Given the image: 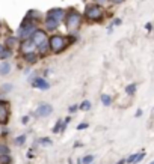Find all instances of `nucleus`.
<instances>
[{
	"label": "nucleus",
	"mask_w": 154,
	"mask_h": 164,
	"mask_svg": "<svg viewBox=\"0 0 154 164\" xmlns=\"http://www.w3.org/2000/svg\"><path fill=\"white\" fill-rule=\"evenodd\" d=\"M9 153V147L6 144H0V155H8Z\"/></svg>",
	"instance_id": "obj_18"
},
{
	"label": "nucleus",
	"mask_w": 154,
	"mask_h": 164,
	"mask_svg": "<svg viewBox=\"0 0 154 164\" xmlns=\"http://www.w3.org/2000/svg\"><path fill=\"white\" fill-rule=\"evenodd\" d=\"M38 48H39V51H41L42 54H46V53L49 51V48H50V47H49V41H46V42H42V44H41V45H39Z\"/></svg>",
	"instance_id": "obj_14"
},
{
	"label": "nucleus",
	"mask_w": 154,
	"mask_h": 164,
	"mask_svg": "<svg viewBox=\"0 0 154 164\" xmlns=\"http://www.w3.org/2000/svg\"><path fill=\"white\" fill-rule=\"evenodd\" d=\"M65 17V12H64V9H61V8H53V9H50L49 12H47V18L49 20H53V21H56V23H61V20Z\"/></svg>",
	"instance_id": "obj_7"
},
{
	"label": "nucleus",
	"mask_w": 154,
	"mask_h": 164,
	"mask_svg": "<svg viewBox=\"0 0 154 164\" xmlns=\"http://www.w3.org/2000/svg\"><path fill=\"white\" fill-rule=\"evenodd\" d=\"M9 71H11V65L8 62H2V63H0V74H2V75L9 74Z\"/></svg>",
	"instance_id": "obj_11"
},
{
	"label": "nucleus",
	"mask_w": 154,
	"mask_h": 164,
	"mask_svg": "<svg viewBox=\"0 0 154 164\" xmlns=\"http://www.w3.org/2000/svg\"><path fill=\"white\" fill-rule=\"evenodd\" d=\"M11 162V156L8 155H0V164H9Z\"/></svg>",
	"instance_id": "obj_16"
},
{
	"label": "nucleus",
	"mask_w": 154,
	"mask_h": 164,
	"mask_svg": "<svg viewBox=\"0 0 154 164\" xmlns=\"http://www.w3.org/2000/svg\"><path fill=\"white\" fill-rule=\"evenodd\" d=\"M85 128H88V123H80V125H77V129H85Z\"/></svg>",
	"instance_id": "obj_27"
},
{
	"label": "nucleus",
	"mask_w": 154,
	"mask_h": 164,
	"mask_svg": "<svg viewBox=\"0 0 154 164\" xmlns=\"http://www.w3.org/2000/svg\"><path fill=\"white\" fill-rule=\"evenodd\" d=\"M104 15V9L100 5H89L85 11V17L88 20H94V21H100Z\"/></svg>",
	"instance_id": "obj_2"
},
{
	"label": "nucleus",
	"mask_w": 154,
	"mask_h": 164,
	"mask_svg": "<svg viewBox=\"0 0 154 164\" xmlns=\"http://www.w3.org/2000/svg\"><path fill=\"white\" fill-rule=\"evenodd\" d=\"M11 89H12V84H3V86H2V90H3V92H8V90H11Z\"/></svg>",
	"instance_id": "obj_24"
},
{
	"label": "nucleus",
	"mask_w": 154,
	"mask_h": 164,
	"mask_svg": "<svg viewBox=\"0 0 154 164\" xmlns=\"http://www.w3.org/2000/svg\"><path fill=\"white\" fill-rule=\"evenodd\" d=\"M125 92H127L128 95H133V93L136 92V84H128L127 89H125Z\"/></svg>",
	"instance_id": "obj_19"
},
{
	"label": "nucleus",
	"mask_w": 154,
	"mask_h": 164,
	"mask_svg": "<svg viewBox=\"0 0 154 164\" xmlns=\"http://www.w3.org/2000/svg\"><path fill=\"white\" fill-rule=\"evenodd\" d=\"M112 2H113L115 5H118V3H122V2H124V0H112Z\"/></svg>",
	"instance_id": "obj_29"
},
{
	"label": "nucleus",
	"mask_w": 154,
	"mask_h": 164,
	"mask_svg": "<svg viewBox=\"0 0 154 164\" xmlns=\"http://www.w3.org/2000/svg\"><path fill=\"white\" fill-rule=\"evenodd\" d=\"M24 59L29 62V63H35L36 62V54L35 53H27V54H23Z\"/></svg>",
	"instance_id": "obj_13"
},
{
	"label": "nucleus",
	"mask_w": 154,
	"mask_h": 164,
	"mask_svg": "<svg viewBox=\"0 0 154 164\" xmlns=\"http://www.w3.org/2000/svg\"><path fill=\"white\" fill-rule=\"evenodd\" d=\"M15 41H17L15 38H8V47H12L15 44Z\"/></svg>",
	"instance_id": "obj_25"
},
{
	"label": "nucleus",
	"mask_w": 154,
	"mask_h": 164,
	"mask_svg": "<svg viewBox=\"0 0 154 164\" xmlns=\"http://www.w3.org/2000/svg\"><path fill=\"white\" fill-rule=\"evenodd\" d=\"M101 102H103L104 105H110V102H112V98H110L109 95H101Z\"/></svg>",
	"instance_id": "obj_15"
},
{
	"label": "nucleus",
	"mask_w": 154,
	"mask_h": 164,
	"mask_svg": "<svg viewBox=\"0 0 154 164\" xmlns=\"http://www.w3.org/2000/svg\"><path fill=\"white\" fill-rule=\"evenodd\" d=\"M76 108H77V107H76V105H71V107H70V111H71V113H73V111H76Z\"/></svg>",
	"instance_id": "obj_30"
},
{
	"label": "nucleus",
	"mask_w": 154,
	"mask_h": 164,
	"mask_svg": "<svg viewBox=\"0 0 154 164\" xmlns=\"http://www.w3.org/2000/svg\"><path fill=\"white\" fill-rule=\"evenodd\" d=\"M35 30H36V26H35L29 18H24V21L21 23V26H20V29H18V36L23 38V39H27Z\"/></svg>",
	"instance_id": "obj_4"
},
{
	"label": "nucleus",
	"mask_w": 154,
	"mask_h": 164,
	"mask_svg": "<svg viewBox=\"0 0 154 164\" xmlns=\"http://www.w3.org/2000/svg\"><path fill=\"white\" fill-rule=\"evenodd\" d=\"M27 120H29V117H27V116H24V117H23V122H24V123H27Z\"/></svg>",
	"instance_id": "obj_31"
},
{
	"label": "nucleus",
	"mask_w": 154,
	"mask_h": 164,
	"mask_svg": "<svg viewBox=\"0 0 154 164\" xmlns=\"http://www.w3.org/2000/svg\"><path fill=\"white\" fill-rule=\"evenodd\" d=\"M89 107H91V102H89V101H83V102L80 104V108H82V110H89Z\"/></svg>",
	"instance_id": "obj_21"
},
{
	"label": "nucleus",
	"mask_w": 154,
	"mask_h": 164,
	"mask_svg": "<svg viewBox=\"0 0 154 164\" xmlns=\"http://www.w3.org/2000/svg\"><path fill=\"white\" fill-rule=\"evenodd\" d=\"M9 120V104L5 99H0V125H6Z\"/></svg>",
	"instance_id": "obj_5"
},
{
	"label": "nucleus",
	"mask_w": 154,
	"mask_h": 164,
	"mask_svg": "<svg viewBox=\"0 0 154 164\" xmlns=\"http://www.w3.org/2000/svg\"><path fill=\"white\" fill-rule=\"evenodd\" d=\"M134 159H136V153H134V155H130L128 159H127L125 162H134Z\"/></svg>",
	"instance_id": "obj_26"
},
{
	"label": "nucleus",
	"mask_w": 154,
	"mask_h": 164,
	"mask_svg": "<svg viewBox=\"0 0 154 164\" xmlns=\"http://www.w3.org/2000/svg\"><path fill=\"white\" fill-rule=\"evenodd\" d=\"M80 161H82L83 164H91V162L94 161V156H92V155H86V156H85V158H82Z\"/></svg>",
	"instance_id": "obj_20"
},
{
	"label": "nucleus",
	"mask_w": 154,
	"mask_h": 164,
	"mask_svg": "<svg viewBox=\"0 0 154 164\" xmlns=\"http://www.w3.org/2000/svg\"><path fill=\"white\" fill-rule=\"evenodd\" d=\"M124 162H125V159H121V161H119V162H116V164H124Z\"/></svg>",
	"instance_id": "obj_32"
},
{
	"label": "nucleus",
	"mask_w": 154,
	"mask_h": 164,
	"mask_svg": "<svg viewBox=\"0 0 154 164\" xmlns=\"http://www.w3.org/2000/svg\"><path fill=\"white\" fill-rule=\"evenodd\" d=\"M61 128H62V122H61V120H58V122H56V126L53 128V132H59V131H61Z\"/></svg>",
	"instance_id": "obj_22"
},
{
	"label": "nucleus",
	"mask_w": 154,
	"mask_h": 164,
	"mask_svg": "<svg viewBox=\"0 0 154 164\" xmlns=\"http://www.w3.org/2000/svg\"><path fill=\"white\" fill-rule=\"evenodd\" d=\"M49 47H50V50H52L53 53H61V51H64L65 47H67V39H65L64 36H61V35H55V36L50 38Z\"/></svg>",
	"instance_id": "obj_3"
},
{
	"label": "nucleus",
	"mask_w": 154,
	"mask_h": 164,
	"mask_svg": "<svg viewBox=\"0 0 154 164\" xmlns=\"http://www.w3.org/2000/svg\"><path fill=\"white\" fill-rule=\"evenodd\" d=\"M100 2H103V0H100Z\"/></svg>",
	"instance_id": "obj_35"
},
{
	"label": "nucleus",
	"mask_w": 154,
	"mask_h": 164,
	"mask_svg": "<svg viewBox=\"0 0 154 164\" xmlns=\"http://www.w3.org/2000/svg\"><path fill=\"white\" fill-rule=\"evenodd\" d=\"M33 50H35V44L32 42V39H24L23 42H21V45H20V51L23 53V54H27V53H33Z\"/></svg>",
	"instance_id": "obj_9"
},
{
	"label": "nucleus",
	"mask_w": 154,
	"mask_h": 164,
	"mask_svg": "<svg viewBox=\"0 0 154 164\" xmlns=\"http://www.w3.org/2000/svg\"><path fill=\"white\" fill-rule=\"evenodd\" d=\"M149 164H154V162H149Z\"/></svg>",
	"instance_id": "obj_34"
},
{
	"label": "nucleus",
	"mask_w": 154,
	"mask_h": 164,
	"mask_svg": "<svg viewBox=\"0 0 154 164\" xmlns=\"http://www.w3.org/2000/svg\"><path fill=\"white\" fill-rule=\"evenodd\" d=\"M24 141H26V135H20V137L15 140V143H17V144H23Z\"/></svg>",
	"instance_id": "obj_23"
},
{
	"label": "nucleus",
	"mask_w": 154,
	"mask_h": 164,
	"mask_svg": "<svg viewBox=\"0 0 154 164\" xmlns=\"http://www.w3.org/2000/svg\"><path fill=\"white\" fill-rule=\"evenodd\" d=\"M11 56H12V51L11 50H3L2 53H0V57H2V59H8Z\"/></svg>",
	"instance_id": "obj_17"
},
{
	"label": "nucleus",
	"mask_w": 154,
	"mask_h": 164,
	"mask_svg": "<svg viewBox=\"0 0 154 164\" xmlns=\"http://www.w3.org/2000/svg\"><path fill=\"white\" fill-rule=\"evenodd\" d=\"M80 24H82V15L77 12V11H71L67 17V27H68V32H77L80 29Z\"/></svg>",
	"instance_id": "obj_1"
},
{
	"label": "nucleus",
	"mask_w": 154,
	"mask_h": 164,
	"mask_svg": "<svg viewBox=\"0 0 154 164\" xmlns=\"http://www.w3.org/2000/svg\"><path fill=\"white\" fill-rule=\"evenodd\" d=\"M2 51H3V47H2V45H0V53H2Z\"/></svg>",
	"instance_id": "obj_33"
},
{
	"label": "nucleus",
	"mask_w": 154,
	"mask_h": 164,
	"mask_svg": "<svg viewBox=\"0 0 154 164\" xmlns=\"http://www.w3.org/2000/svg\"><path fill=\"white\" fill-rule=\"evenodd\" d=\"M32 84H33V87H38V89H41V90H47V89L50 87V84H49L44 78H35V80L32 81Z\"/></svg>",
	"instance_id": "obj_10"
},
{
	"label": "nucleus",
	"mask_w": 154,
	"mask_h": 164,
	"mask_svg": "<svg viewBox=\"0 0 154 164\" xmlns=\"http://www.w3.org/2000/svg\"><path fill=\"white\" fill-rule=\"evenodd\" d=\"M58 26H59V23H56V21H53V20L46 18V27H47V30H56V29H58Z\"/></svg>",
	"instance_id": "obj_12"
},
{
	"label": "nucleus",
	"mask_w": 154,
	"mask_h": 164,
	"mask_svg": "<svg viewBox=\"0 0 154 164\" xmlns=\"http://www.w3.org/2000/svg\"><path fill=\"white\" fill-rule=\"evenodd\" d=\"M41 143H42V144H52V141H50V140H47V138L41 140Z\"/></svg>",
	"instance_id": "obj_28"
},
{
	"label": "nucleus",
	"mask_w": 154,
	"mask_h": 164,
	"mask_svg": "<svg viewBox=\"0 0 154 164\" xmlns=\"http://www.w3.org/2000/svg\"><path fill=\"white\" fill-rule=\"evenodd\" d=\"M52 113H53V107H52L50 104H42V105H39V107L36 108V111H35V114L39 116V117L50 116Z\"/></svg>",
	"instance_id": "obj_8"
},
{
	"label": "nucleus",
	"mask_w": 154,
	"mask_h": 164,
	"mask_svg": "<svg viewBox=\"0 0 154 164\" xmlns=\"http://www.w3.org/2000/svg\"><path fill=\"white\" fill-rule=\"evenodd\" d=\"M32 42L35 44V47H39L42 42H46V41H49L47 39V35H46V32L44 30H39V29H36L33 33H32Z\"/></svg>",
	"instance_id": "obj_6"
}]
</instances>
